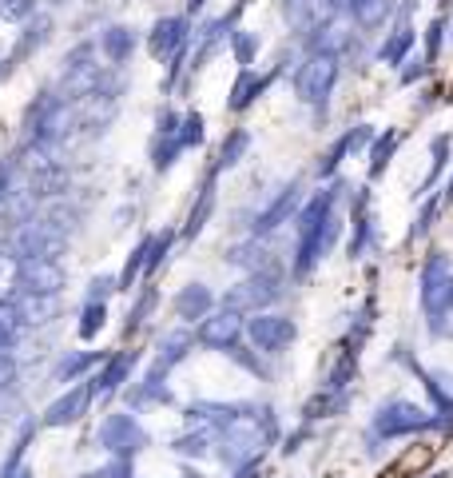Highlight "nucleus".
Returning a JSON list of instances; mask_svg holds the SVG:
<instances>
[{
    "label": "nucleus",
    "instance_id": "nucleus-43",
    "mask_svg": "<svg viewBox=\"0 0 453 478\" xmlns=\"http://www.w3.org/2000/svg\"><path fill=\"white\" fill-rule=\"evenodd\" d=\"M346 156H350V136L342 132L335 144H330V152L318 159V179H326V184H330V179H338V167H342V159H346Z\"/></svg>",
    "mask_w": 453,
    "mask_h": 478
},
{
    "label": "nucleus",
    "instance_id": "nucleus-20",
    "mask_svg": "<svg viewBox=\"0 0 453 478\" xmlns=\"http://www.w3.org/2000/svg\"><path fill=\"white\" fill-rule=\"evenodd\" d=\"M124 403H127V411H144L151 403H175V395L167 391V371H159V367L151 363V371L124 391Z\"/></svg>",
    "mask_w": 453,
    "mask_h": 478
},
{
    "label": "nucleus",
    "instance_id": "nucleus-9",
    "mask_svg": "<svg viewBox=\"0 0 453 478\" xmlns=\"http://www.w3.org/2000/svg\"><path fill=\"white\" fill-rule=\"evenodd\" d=\"M195 339H199V347H207V351L227 355L247 339V319L227 311V307H219V311H211L203 323L195 327Z\"/></svg>",
    "mask_w": 453,
    "mask_h": 478
},
{
    "label": "nucleus",
    "instance_id": "nucleus-6",
    "mask_svg": "<svg viewBox=\"0 0 453 478\" xmlns=\"http://www.w3.org/2000/svg\"><path fill=\"white\" fill-rule=\"evenodd\" d=\"M96 446L108 451L112 458H136L151 446V435L147 426L136 418V411H112L99 418V431H96Z\"/></svg>",
    "mask_w": 453,
    "mask_h": 478
},
{
    "label": "nucleus",
    "instance_id": "nucleus-18",
    "mask_svg": "<svg viewBox=\"0 0 453 478\" xmlns=\"http://www.w3.org/2000/svg\"><path fill=\"white\" fill-rule=\"evenodd\" d=\"M370 204H374V192H370V184H362L354 192V204H350V224H354L350 244H346L350 259H362L374 247V215H370Z\"/></svg>",
    "mask_w": 453,
    "mask_h": 478
},
{
    "label": "nucleus",
    "instance_id": "nucleus-24",
    "mask_svg": "<svg viewBox=\"0 0 453 478\" xmlns=\"http://www.w3.org/2000/svg\"><path fill=\"white\" fill-rule=\"evenodd\" d=\"M99 56L108 60L112 68H124L127 60H132L136 53V44H139V36H136V28H127V24H112V28H104L99 33Z\"/></svg>",
    "mask_w": 453,
    "mask_h": 478
},
{
    "label": "nucleus",
    "instance_id": "nucleus-44",
    "mask_svg": "<svg viewBox=\"0 0 453 478\" xmlns=\"http://www.w3.org/2000/svg\"><path fill=\"white\" fill-rule=\"evenodd\" d=\"M119 292L116 275H92L88 279V292H84V303H108Z\"/></svg>",
    "mask_w": 453,
    "mask_h": 478
},
{
    "label": "nucleus",
    "instance_id": "nucleus-38",
    "mask_svg": "<svg viewBox=\"0 0 453 478\" xmlns=\"http://www.w3.org/2000/svg\"><path fill=\"white\" fill-rule=\"evenodd\" d=\"M184 152H187V148H184V139H179V136H151V167H156L159 176L171 172L175 159Z\"/></svg>",
    "mask_w": 453,
    "mask_h": 478
},
{
    "label": "nucleus",
    "instance_id": "nucleus-10",
    "mask_svg": "<svg viewBox=\"0 0 453 478\" xmlns=\"http://www.w3.org/2000/svg\"><path fill=\"white\" fill-rule=\"evenodd\" d=\"M92 403H96L92 378H84V383H72L64 395H56L52 403L44 406V415H40V426H48V431H60V426H76L80 418L92 411Z\"/></svg>",
    "mask_w": 453,
    "mask_h": 478
},
{
    "label": "nucleus",
    "instance_id": "nucleus-50",
    "mask_svg": "<svg viewBox=\"0 0 453 478\" xmlns=\"http://www.w3.org/2000/svg\"><path fill=\"white\" fill-rule=\"evenodd\" d=\"M350 156H354V152H362V148H366V152H370V144H374V124H354V128H350Z\"/></svg>",
    "mask_w": 453,
    "mask_h": 478
},
{
    "label": "nucleus",
    "instance_id": "nucleus-49",
    "mask_svg": "<svg viewBox=\"0 0 453 478\" xmlns=\"http://www.w3.org/2000/svg\"><path fill=\"white\" fill-rule=\"evenodd\" d=\"M20 331H24V323H20V315H16L13 299H0V335H13V339H20Z\"/></svg>",
    "mask_w": 453,
    "mask_h": 478
},
{
    "label": "nucleus",
    "instance_id": "nucleus-19",
    "mask_svg": "<svg viewBox=\"0 0 453 478\" xmlns=\"http://www.w3.org/2000/svg\"><path fill=\"white\" fill-rule=\"evenodd\" d=\"M171 311H175V319H184V327H191V323H203L211 311H219V299L207 283H187L171 299Z\"/></svg>",
    "mask_w": 453,
    "mask_h": 478
},
{
    "label": "nucleus",
    "instance_id": "nucleus-45",
    "mask_svg": "<svg viewBox=\"0 0 453 478\" xmlns=\"http://www.w3.org/2000/svg\"><path fill=\"white\" fill-rule=\"evenodd\" d=\"M203 116H199V112H184V124H179V139H184V148H199V144H203Z\"/></svg>",
    "mask_w": 453,
    "mask_h": 478
},
{
    "label": "nucleus",
    "instance_id": "nucleus-63",
    "mask_svg": "<svg viewBox=\"0 0 453 478\" xmlns=\"http://www.w3.org/2000/svg\"><path fill=\"white\" fill-rule=\"evenodd\" d=\"M0 259H5V255H0Z\"/></svg>",
    "mask_w": 453,
    "mask_h": 478
},
{
    "label": "nucleus",
    "instance_id": "nucleus-29",
    "mask_svg": "<svg viewBox=\"0 0 453 478\" xmlns=\"http://www.w3.org/2000/svg\"><path fill=\"white\" fill-rule=\"evenodd\" d=\"M247 152H250V132H247V128H231V132L223 136V144H219V152H215V159H211L207 172L223 176V172H231V167L243 164Z\"/></svg>",
    "mask_w": 453,
    "mask_h": 478
},
{
    "label": "nucleus",
    "instance_id": "nucleus-4",
    "mask_svg": "<svg viewBox=\"0 0 453 478\" xmlns=\"http://www.w3.org/2000/svg\"><path fill=\"white\" fill-rule=\"evenodd\" d=\"M338 76H342V60H335V56H307L302 68L295 72V96L315 112L318 124L330 112V96H335V88H338Z\"/></svg>",
    "mask_w": 453,
    "mask_h": 478
},
{
    "label": "nucleus",
    "instance_id": "nucleus-27",
    "mask_svg": "<svg viewBox=\"0 0 453 478\" xmlns=\"http://www.w3.org/2000/svg\"><path fill=\"white\" fill-rule=\"evenodd\" d=\"M195 343H199V339L191 335L187 327H175V331H167L164 339H159V347H156V367L171 375L191 351H195Z\"/></svg>",
    "mask_w": 453,
    "mask_h": 478
},
{
    "label": "nucleus",
    "instance_id": "nucleus-16",
    "mask_svg": "<svg viewBox=\"0 0 453 478\" xmlns=\"http://www.w3.org/2000/svg\"><path fill=\"white\" fill-rule=\"evenodd\" d=\"M278 80V68H270V72H255V68H239L235 84H231V96H227V112L243 116L247 108H255L259 100L267 96V88Z\"/></svg>",
    "mask_w": 453,
    "mask_h": 478
},
{
    "label": "nucleus",
    "instance_id": "nucleus-3",
    "mask_svg": "<svg viewBox=\"0 0 453 478\" xmlns=\"http://www.w3.org/2000/svg\"><path fill=\"white\" fill-rule=\"evenodd\" d=\"M418 299H421V315L434 339H449V315H453V259L446 252H429L421 259L418 272Z\"/></svg>",
    "mask_w": 453,
    "mask_h": 478
},
{
    "label": "nucleus",
    "instance_id": "nucleus-32",
    "mask_svg": "<svg viewBox=\"0 0 453 478\" xmlns=\"http://www.w3.org/2000/svg\"><path fill=\"white\" fill-rule=\"evenodd\" d=\"M350 391H318L315 398H310L307 406H302V423H322V418H338V415H346L350 411Z\"/></svg>",
    "mask_w": 453,
    "mask_h": 478
},
{
    "label": "nucleus",
    "instance_id": "nucleus-31",
    "mask_svg": "<svg viewBox=\"0 0 453 478\" xmlns=\"http://www.w3.org/2000/svg\"><path fill=\"white\" fill-rule=\"evenodd\" d=\"M48 36H52V20H48V16H36L33 24L24 28V36H20V44L13 48V56H8L5 64H0V76H13V68H16L24 56H33V53H36L40 44H44Z\"/></svg>",
    "mask_w": 453,
    "mask_h": 478
},
{
    "label": "nucleus",
    "instance_id": "nucleus-14",
    "mask_svg": "<svg viewBox=\"0 0 453 478\" xmlns=\"http://www.w3.org/2000/svg\"><path fill=\"white\" fill-rule=\"evenodd\" d=\"M394 363L410 367V371L421 378V387H426V395H429V403H434L438 415H453V375L449 371H429V367H421L406 347H394Z\"/></svg>",
    "mask_w": 453,
    "mask_h": 478
},
{
    "label": "nucleus",
    "instance_id": "nucleus-8",
    "mask_svg": "<svg viewBox=\"0 0 453 478\" xmlns=\"http://www.w3.org/2000/svg\"><path fill=\"white\" fill-rule=\"evenodd\" d=\"M295 339H298V323L283 311H259L247 319V343L267 358H278Z\"/></svg>",
    "mask_w": 453,
    "mask_h": 478
},
{
    "label": "nucleus",
    "instance_id": "nucleus-42",
    "mask_svg": "<svg viewBox=\"0 0 453 478\" xmlns=\"http://www.w3.org/2000/svg\"><path fill=\"white\" fill-rule=\"evenodd\" d=\"M227 358H235V363L243 367L247 375L263 378V383H267L270 375H275V371H270V367H267V355H259V351H255V347H250V343H239L235 351H227Z\"/></svg>",
    "mask_w": 453,
    "mask_h": 478
},
{
    "label": "nucleus",
    "instance_id": "nucleus-41",
    "mask_svg": "<svg viewBox=\"0 0 453 478\" xmlns=\"http://www.w3.org/2000/svg\"><path fill=\"white\" fill-rule=\"evenodd\" d=\"M227 44H231V53H235V64H239V68H255V56H259V33L235 28Z\"/></svg>",
    "mask_w": 453,
    "mask_h": 478
},
{
    "label": "nucleus",
    "instance_id": "nucleus-51",
    "mask_svg": "<svg viewBox=\"0 0 453 478\" xmlns=\"http://www.w3.org/2000/svg\"><path fill=\"white\" fill-rule=\"evenodd\" d=\"M310 438H315V426L302 423L295 435H287V438H283V446H278V451H283V454L290 458V454H298V451H302V443H310Z\"/></svg>",
    "mask_w": 453,
    "mask_h": 478
},
{
    "label": "nucleus",
    "instance_id": "nucleus-58",
    "mask_svg": "<svg viewBox=\"0 0 453 478\" xmlns=\"http://www.w3.org/2000/svg\"><path fill=\"white\" fill-rule=\"evenodd\" d=\"M184 478H203V474H199L195 466H184Z\"/></svg>",
    "mask_w": 453,
    "mask_h": 478
},
{
    "label": "nucleus",
    "instance_id": "nucleus-47",
    "mask_svg": "<svg viewBox=\"0 0 453 478\" xmlns=\"http://www.w3.org/2000/svg\"><path fill=\"white\" fill-rule=\"evenodd\" d=\"M441 44H446V20H434V24L426 28V64L434 68L438 64V56H441Z\"/></svg>",
    "mask_w": 453,
    "mask_h": 478
},
{
    "label": "nucleus",
    "instance_id": "nucleus-7",
    "mask_svg": "<svg viewBox=\"0 0 453 478\" xmlns=\"http://www.w3.org/2000/svg\"><path fill=\"white\" fill-rule=\"evenodd\" d=\"M64 247H68V232L56 227L48 215L20 224L13 235V259H60Z\"/></svg>",
    "mask_w": 453,
    "mask_h": 478
},
{
    "label": "nucleus",
    "instance_id": "nucleus-1",
    "mask_svg": "<svg viewBox=\"0 0 453 478\" xmlns=\"http://www.w3.org/2000/svg\"><path fill=\"white\" fill-rule=\"evenodd\" d=\"M283 431H278V415L270 403H247V411L215 431V458L227 471H239L247 463H263L267 446H275Z\"/></svg>",
    "mask_w": 453,
    "mask_h": 478
},
{
    "label": "nucleus",
    "instance_id": "nucleus-21",
    "mask_svg": "<svg viewBox=\"0 0 453 478\" xmlns=\"http://www.w3.org/2000/svg\"><path fill=\"white\" fill-rule=\"evenodd\" d=\"M8 299H13V307L24 327H48L60 311V295H36V292H20L16 287Z\"/></svg>",
    "mask_w": 453,
    "mask_h": 478
},
{
    "label": "nucleus",
    "instance_id": "nucleus-55",
    "mask_svg": "<svg viewBox=\"0 0 453 478\" xmlns=\"http://www.w3.org/2000/svg\"><path fill=\"white\" fill-rule=\"evenodd\" d=\"M231 478H267V471H263V463H247L239 471H231Z\"/></svg>",
    "mask_w": 453,
    "mask_h": 478
},
{
    "label": "nucleus",
    "instance_id": "nucleus-52",
    "mask_svg": "<svg viewBox=\"0 0 453 478\" xmlns=\"http://www.w3.org/2000/svg\"><path fill=\"white\" fill-rule=\"evenodd\" d=\"M429 72V64H426V56H418V60H406V68H401V72H398V80H401V84H418V80L421 76H426Z\"/></svg>",
    "mask_w": 453,
    "mask_h": 478
},
{
    "label": "nucleus",
    "instance_id": "nucleus-2",
    "mask_svg": "<svg viewBox=\"0 0 453 478\" xmlns=\"http://www.w3.org/2000/svg\"><path fill=\"white\" fill-rule=\"evenodd\" d=\"M453 435V415H438L426 406L410 403V398H386L374 415H370V454H382V446L394 443V438L410 435Z\"/></svg>",
    "mask_w": 453,
    "mask_h": 478
},
{
    "label": "nucleus",
    "instance_id": "nucleus-28",
    "mask_svg": "<svg viewBox=\"0 0 453 478\" xmlns=\"http://www.w3.org/2000/svg\"><path fill=\"white\" fill-rule=\"evenodd\" d=\"M449 152H453V136H449V132H438L434 139H429V172H426V179L418 184L414 199L434 196V187L441 184V176H446V167H449Z\"/></svg>",
    "mask_w": 453,
    "mask_h": 478
},
{
    "label": "nucleus",
    "instance_id": "nucleus-59",
    "mask_svg": "<svg viewBox=\"0 0 453 478\" xmlns=\"http://www.w3.org/2000/svg\"><path fill=\"white\" fill-rule=\"evenodd\" d=\"M16 478H36V474H33V466H24V471H20Z\"/></svg>",
    "mask_w": 453,
    "mask_h": 478
},
{
    "label": "nucleus",
    "instance_id": "nucleus-23",
    "mask_svg": "<svg viewBox=\"0 0 453 478\" xmlns=\"http://www.w3.org/2000/svg\"><path fill=\"white\" fill-rule=\"evenodd\" d=\"M215 184H219V176L215 172H207L203 176V187H199V196H195V204H191V212H187V219H184V232H179V239H195L199 232L207 227V219L215 215Z\"/></svg>",
    "mask_w": 453,
    "mask_h": 478
},
{
    "label": "nucleus",
    "instance_id": "nucleus-25",
    "mask_svg": "<svg viewBox=\"0 0 453 478\" xmlns=\"http://www.w3.org/2000/svg\"><path fill=\"white\" fill-rule=\"evenodd\" d=\"M167 451L179 454L184 463H191V458H195V463H203V458H215V431H211V426H187L184 435L171 438Z\"/></svg>",
    "mask_w": 453,
    "mask_h": 478
},
{
    "label": "nucleus",
    "instance_id": "nucleus-40",
    "mask_svg": "<svg viewBox=\"0 0 453 478\" xmlns=\"http://www.w3.org/2000/svg\"><path fill=\"white\" fill-rule=\"evenodd\" d=\"M104 323H108V303H84L80 307V339L84 343H92V339H99V331H104Z\"/></svg>",
    "mask_w": 453,
    "mask_h": 478
},
{
    "label": "nucleus",
    "instance_id": "nucleus-26",
    "mask_svg": "<svg viewBox=\"0 0 453 478\" xmlns=\"http://www.w3.org/2000/svg\"><path fill=\"white\" fill-rule=\"evenodd\" d=\"M227 263L243 267L247 275H255V272H278V263L270 259L267 239H259V235H250L247 244H235V247H231V252H227Z\"/></svg>",
    "mask_w": 453,
    "mask_h": 478
},
{
    "label": "nucleus",
    "instance_id": "nucleus-53",
    "mask_svg": "<svg viewBox=\"0 0 453 478\" xmlns=\"http://www.w3.org/2000/svg\"><path fill=\"white\" fill-rule=\"evenodd\" d=\"M13 383H16V358L8 351H0V391H8Z\"/></svg>",
    "mask_w": 453,
    "mask_h": 478
},
{
    "label": "nucleus",
    "instance_id": "nucleus-61",
    "mask_svg": "<svg viewBox=\"0 0 453 478\" xmlns=\"http://www.w3.org/2000/svg\"><path fill=\"white\" fill-rule=\"evenodd\" d=\"M426 478H446V474H426Z\"/></svg>",
    "mask_w": 453,
    "mask_h": 478
},
{
    "label": "nucleus",
    "instance_id": "nucleus-37",
    "mask_svg": "<svg viewBox=\"0 0 453 478\" xmlns=\"http://www.w3.org/2000/svg\"><path fill=\"white\" fill-rule=\"evenodd\" d=\"M441 207H446V199H441V192H434V196H426V199H421V212L414 215V224L406 227V244H418V239H426V235H429V227L438 224Z\"/></svg>",
    "mask_w": 453,
    "mask_h": 478
},
{
    "label": "nucleus",
    "instance_id": "nucleus-11",
    "mask_svg": "<svg viewBox=\"0 0 453 478\" xmlns=\"http://www.w3.org/2000/svg\"><path fill=\"white\" fill-rule=\"evenodd\" d=\"M302 204H307V196H302V179H290L283 192H278V196L263 207V212L250 219V235L267 239V235H275L283 224H295V215L302 212Z\"/></svg>",
    "mask_w": 453,
    "mask_h": 478
},
{
    "label": "nucleus",
    "instance_id": "nucleus-17",
    "mask_svg": "<svg viewBox=\"0 0 453 478\" xmlns=\"http://www.w3.org/2000/svg\"><path fill=\"white\" fill-rule=\"evenodd\" d=\"M414 5L418 0H406V5L398 8V24H394V33L386 36V44L378 48V60L382 64H390V68H401L410 60V53H414V40H418V33H414Z\"/></svg>",
    "mask_w": 453,
    "mask_h": 478
},
{
    "label": "nucleus",
    "instance_id": "nucleus-34",
    "mask_svg": "<svg viewBox=\"0 0 453 478\" xmlns=\"http://www.w3.org/2000/svg\"><path fill=\"white\" fill-rule=\"evenodd\" d=\"M36 418H28L24 426H20V435H16V443L8 446V454H5V463H0V478H16L20 471H24V454H28V446H33V438H36Z\"/></svg>",
    "mask_w": 453,
    "mask_h": 478
},
{
    "label": "nucleus",
    "instance_id": "nucleus-15",
    "mask_svg": "<svg viewBox=\"0 0 453 478\" xmlns=\"http://www.w3.org/2000/svg\"><path fill=\"white\" fill-rule=\"evenodd\" d=\"M191 44V16H159L147 33V53L156 60H171Z\"/></svg>",
    "mask_w": 453,
    "mask_h": 478
},
{
    "label": "nucleus",
    "instance_id": "nucleus-22",
    "mask_svg": "<svg viewBox=\"0 0 453 478\" xmlns=\"http://www.w3.org/2000/svg\"><path fill=\"white\" fill-rule=\"evenodd\" d=\"M99 363H104V355L88 351V347H80V351H64L56 358V367H52V383H60V387L84 383V378H92V371Z\"/></svg>",
    "mask_w": 453,
    "mask_h": 478
},
{
    "label": "nucleus",
    "instance_id": "nucleus-60",
    "mask_svg": "<svg viewBox=\"0 0 453 478\" xmlns=\"http://www.w3.org/2000/svg\"><path fill=\"white\" fill-rule=\"evenodd\" d=\"M48 5H68V0H48Z\"/></svg>",
    "mask_w": 453,
    "mask_h": 478
},
{
    "label": "nucleus",
    "instance_id": "nucleus-30",
    "mask_svg": "<svg viewBox=\"0 0 453 478\" xmlns=\"http://www.w3.org/2000/svg\"><path fill=\"white\" fill-rule=\"evenodd\" d=\"M398 148H401V128H386V132L374 136V144H370V167H366L370 184H378V179L386 176V167L394 164Z\"/></svg>",
    "mask_w": 453,
    "mask_h": 478
},
{
    "label": "nucleus",
    "instance_id": "nucleus-36",
    "mask_svg": "<svg viewBox=\"0 0 453 478\" xmlns=\"http://www.w3.org/2000/svg\"><path fill=\"white\" fill-rule=\"evenodd\" d=\"M350 16H354V24L362 33H378V28L394 16V0H358Z\"/></svg>",
    "mask_w": 453,
    "mask_h": 478
},
{
    "label": "nucleus",
    "instance_id": "nucleus-13",
    "mask_svg": "<svg viewBox=\"0 0 453 478\" xmlns=\"http://www.w3.org/2000/svg\"><path fill=\"white\" fill-rule=\"evenodd\" d=\"M139 367V351H116V355H108L104 363H99V371L92 375V391L96 398H116V395H124L127 391V383H132V371Z\"/></svg>",
    "mask_w": 453,
    "mask_h": 478
},
{
    "label": "nucleus",
    "instance_id": "nucleus-5",
    "mask_svg": "<svg viewBox=\"0 0 453 478\" xmlns=\"http://www.w3.org/2000/svg\"><path fill=\"white\" fill-rule=\"evenodd\" d=\"M278 299H283V272H255V275H243L235 287H227L219 307L247 319V315L270 311Z\"/></svg>",
    "mask_w": 453,
    "mask_h": 478
},
{
    "label": "nucleus",
    "instance_id": "nucleus-39",
    "mask_svg": "<svg viewBox=\"0 0 453 478\" xmlns=\"http://www.w3.org/2000/svg\"><path fill=\"white\" fill-rule=\"evenodd\" d=\"M175 239H179L175 227H164V232L151 235V255H147V272H144L147 279L159 275V267L167 263V255H171V247H175Z\"/></svg>",
    "mask_w": 453,
    "mask_h": 478
},
{
    "label": "nucleus",
    "instance_id": "nucleus-54",
    "mask_svg": "<svg viewBox=\"0 0 453 478\" xmlns=\"http://www.w3.org/2000/svg\"><path fill=\"white\" fill-rule=\"evenodd\" d=\"M13 176H16V164H0V207L13 196Z\"/></svg>",
    "mask_w": 453,
    "mask_h": 478
},
{
    "label": "nucleus",
    "instance_id": "nucleus-35",
    "mask_svg": "<svg viewBox=\"0 0 453 478\" xmlns=\"http://www.w3.org/2000/svg\"><path fill=\"white\" fill-rule=\"evenodd\" d=\"M156 303H159V292H156V283H139V295H136V303L127 307V319H124V335H136L139 327L151 319V311H156Z\"/></svg>",
    "mask_w": 453,
    "mask_h": 478
},
{
    "label": "nucleus",
    "instance_id": "nucleus-57",
    "mask_svg": "<svg viewBox=\"0 0 453 478\" xmlns=\"http://www.w3.org/2000/svg\"><path fill=\"white\" fill-rule=\"evenodd\" d=\"M203 5H207V0H187V16H195Z\"/></svg>",
    "mask_w": 453,
    "mask_h": 478
},
{
    "label": "nucleus",
    "instance_id": "nucleus-33",
    "mask_svg": "<svg viewBox=\"0 0 453 478\" xmlns=\"http://www.w3.org/2000/svg\"><path fill=\"white\" fill-rule=\"evenodd\" d=\"M156 235V232H151ZM151 235H144L136 244V252L127 255V263H124V272L116 275V283H119V292L124 295H132L136 287H139V279H144V272H147V255H151Z\"/></svg>",
    "mask_w": 453,
    "mask_h": 478
},
{
    "label": "nucleus",
    "instance_id": "nucleus-46",
    "mask_svg": "<svg viewBox=\"0 0 453 478\" xmlns=\"http://www.w3.org/2000/svg\"><path fill=\"white\" fill-rule=\"evenodd\" d=\"M127 474H136V463H132V458H112V463L96 466V471H84L80 478H127Z\"/></svg>",
    "mask_w": 453,
    "mask_h": 478
},
{
    "label": "nucleus",
    "instance_id": "nucleus-56",
    "mask_svg": "<svg viewBox=\"0 0 453 478\" xmlns=\"http://www.w3.org/2000/svg\"><path fill=\"white\" fill-rule=\"evenodd\" d=\"M441 199H446V207H453V176H449V184L441 187Z\"/></svg>",
    "mask_w": 453,
    "mask_h": 478
},
{
    "label": "nucleus",
    "instance_id": "nucleus-62",
    "mask_svg": "<svg viewBox=\"0 0 453 478\" xmlns=\"http://www.w3.org/2000/svg\"><path fill=\"white\" fill-rule=\"evenodd\" d=\"M449 33H453V20H449Z\"/></svg>",
    "mask_w": 453,
    "mask_h": 478
},
{
    "label": "nucleus",
    "instance_id": "nucleus-12",
    "mask_svg": "<svg viewBox=\"0 0 453 478\" xmlns=\"http://www.w3.org/2000/svg\"><path fill=\"white\" fill-rule=\"evenodd\" d=\"M13 279L20 292H36V295H60L68 283L60 259H13Z\"/></svg>",
    "mask_w": 453,
    "mask_h": 478
},
{
    "label": "nucleus",
    "instance_id": "nucleus-48",
    "mask_svg": "<svg viewBox=\"0 0 453 478\" xmlns=\"http://www.w3.org/2000/svg\"><path fill=\"white\" fill-rule=\"evenodd\" d=\"M33 13H36V0H0V20H8V24H20Z\"/></svg>",
    "mask_w": 453,
    "mask_h": 478
}]
</instances>
